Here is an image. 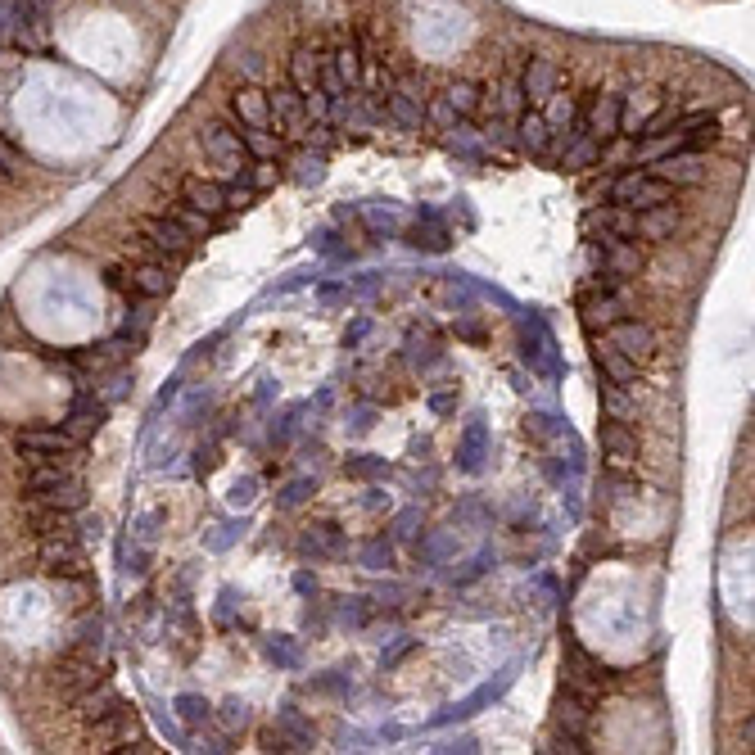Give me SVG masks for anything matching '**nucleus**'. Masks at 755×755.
Listing matches in <instances>:
<instances>
[{"instance_id":"obj_11","label":"nucleus","mask_w":755,"mask_h":755,"mask_svg":"<svg viewBox=\"0 0 755 755\" xmlns=\"http://www.w3.org/2000/svg\"><path fill=\"white\" fill-rule=\"evenodd\" d=\"M267 114H272V123L290 127V136H303V127H312L308 114H303V95L294 91V86H276V91H267Z\"/></svg>"},{"instance_id":"obj_40","label":"nucleus","mask_w":755,"mask_h":755,"mask_svg":"<svg viewBox=\"0 0 755 755\" xmlns=\"http://www.w3.org/2000/svg\"><path fill=\"white\" fill-rule=\"evenodd\" d=\"M263 652H267V661L285 665V670H294V665H299V647H294L290 638H263Z\"/></svg>"},{"instance_id":"obj_34","label":"nucleus","mask_w":755,"mask_h":755,"mask_svg":"<svg viewBox=\"0 0 755 755\" xmlns=\"http://www.w3.org/2000/svg\"><path fill=\"white\" fill-rule=\"evenodd\" d=\"M606 245H611V276L615 281L642 272V249L638 245H624V240H606Z\"/></svg>"},{"instance_id":"obj_61","label":"nucleus","mask_w":755,"mask_h":755,"mask_svg":"<svg viewBox=\"0 0 755 755\" xmlns=\"http://www.w3.org/2000/svg\"><path fill=\"white\" fill-rule=\"evenodd\" d=\"M294 588H299V593H317V579L303 570V575H294Z\"/></svg>"},{"instance_id":"obj_32","label":"nucleus","mask_w":755,"mask_h":755,"mask_svg":"<svg viewBox=\"0 0 755 755\" xmlns=\"http://www.w3.org/2000/svg\"><path fill=\"white\" fill-rule=\"evenodd\" d=\"M276 728H281V733L294 742V751H308L312 737H317V733H312V724H308V719H303L294 706H285L281 715H276Z\"/></svg>"},{"instance_id":"obj_29","label":"nucleus","mask_w":755,"mask_h":755,"mask_svg":"<svg viewBox=\"0 0 755 755\" xmlns=\"http://www.w3.org/2000/svg\"><path fill=\"white\" fill-rule=\"evenodd\" d=\"M127 719H132V706H114V710H104L100 719H91V742H114V737H123V728H127Z\"/></svg>"},{"instance_id":"obj_24","label":"nucleus","mask_w":755,"mask_h":755,"mask_svg":"<svg viewBox=\"0 0 755 755\" xmlns=\"http://www.w3.org/2000/svg\"><path fill=\"white\" fill-rule=\"evenodd\" d=\"M132 290L145 294V299H163V294L172 290V272H168V267H159V263L132 267Z\"/></svg>"},{"instance_id":"obj_37","label":"nucleus","mask_w":755,"mask_h":755,"mask_svg":"<svg viewBox=\"0 0 755 755\" xmlns=\"http://www.w3.org/2000/svg\"><path fill=\"white\" fill-rule=\"evenodd\" d=\"M412 245L425 249V254H439V249H448V227H439V222L412 227Z\"/></svg>"},{"instance_id":"obj_51","label":"nucleus","mask_w":755,"mask_h":755,"mask_svg":"<svg viewBox=\"0 0 755 755\" xmlns=\"http://www.w3.org/2000/svg\"><path fill=\"white\" fill-rule=\"evenodd\" d=\"M294 168H299V172H294V177H299L303 186H308V181H321V172H326V163H321L317 154H312V159H308V154H303V159L294 163Z\"/></svg>"},{"instance_id":"obj_7","label":"nucleus","mask_w":755,"mask_h":755,"mask_svg":"<svg viewBox=\"0 0 755 755\" xmlns=\"http://www.w3.org/2000/svg\"><path fill=\"white\" fill-rule=\"evenodd\" d=\"M606 344L620 349L624 358H633V362H647L656 353V335H652V326H642V321H611V326H606Z\"/></svg>"},{"instance_id":"obj_17","label":"nucleus","mask_w":755,"mask_h":755,"mask_svg":"<svg viewBox=\"0 0 755 755\" xmlns=\"http://www.w3.org/2000/svg\"><path fill=\"white\" fill-rule=\"evenodd\" d=\"M493 109H498V118H507V123H516L520 114L529 109V100H525V86H520V73H507L498 86H493Z\"/></svg>"},{"instance_id":"obj_4","label":"nucleus","mask_w":755,"mask_h":755,"mask_svg":"<svg viewBox=\"0 0 755 755\" xmlns=\"http://www.w3.org/2000/svg\"><path fill=\"white\" fill-rule=\"evenodd\" d=\"M95 683H100V670H95V661H86V656H68V661H59L55 670H50V688H55V697L68 701V706H73L86 688H95Z\"/></svg>"},{"instance_id":"obj_54","label":"nucleus","mask_w":755,"mask_h":755,"mask_svg":"<svg viewBox=\"0 0 755 755\" xmlns=\"http://www.w3.org/2000/svg\"><path fill=\"white\" fill-rule=\"evenodd\" d=\"M602 398H606V407H611V416H624V412H629V398H624L615 385H602Z\"/></svg>"},{"instance_id":"obj_14","label":"nucleus","mask_w":755,"mask_h":755,"mask_svg":"<svg viewBox=\"0 0 755 755\" xmlns=\"http://www.w3.org/2000/svg\"><path fill=\"white\" fill-rule=\"evenodd\" d=\"M588 719H593V710H588V697H579V688H566L557 697V728L566 737H575V742H584L588 733Z\"/></svg>"},{"instance_id":"obj_1","label":"nucleus","mask_w":755,"mask_h":755,"mask_svg":"<svg viewBox=\"0 0 755 755\" xmlns=\"http://www.w3.org/2000/svg\"><path fill=\"white\" fill-rule=\"evenodd\" d=\"M611 199H615L620 208H633V213H642V208L670 204V199H674V186L638 168V172H624V177L615 181V186H611Z\"/></svg>"},{"instance_id":"obj_45","label":"nucleus","mask_w":755,"mask_h":755,"mask_svg":"<svg viewBox=\"0 0 755 755\" xmlns=\"http://www.w3.org/2000/svg\"><path fill=\"white\" fill-rule=\"evenodd\" d=\"M425 118H430V123H435L439 132H457V114H453V109H448V100H444V95L425 104Z\"/></svg>"},{"instance_id":"obj_6","label":"nucleus","mask_w":755,"mask_h":755,"mask_svg":"<svg viewBox=\"0 0 755 755\" xmlns=\"http://www.w3.org/2000/svg\"><path fill=\"white\" fill-rule=\"evenodd\" d=\"M199 145H204V154L218 163V168H227V172L245 168V145H240V132H231L227 123H208L204 132H199Z\"/></svg>"},{"instance_id":"obj_9","label":"nucleus","mask_w":755,"mask_h":755,"mask_svg":"<svg viewBox=\"0 0 755 755\" xmlns=\"http://www.w3.org/2000/svg\"><path fill=\"white\" fill-rule=\"evenodd\" d=\"M620 109H624V95H597L593 109H588L584 123H579V136H593L597 145L620 136Z\"/></svg>"},{"instance_id":"obj_56","label":"nucleus","mask_w":755,"mask_h":755,"mask_svg":"<svg viewBox=\"0 0 755 755\" xmlns=\"http://www.w3.org/2000/svg\"><path fill=\"white\" fill-rule=\"evenodd\" d=\"M77 647H100V620H82V629H77Z\"/></svg>"},{"instance_id":"obj_43","label":"nucleus","mask_w":755,"mask_h":755,"mask_svg":"<svg viewBox=\"0 0 755 755\" xmlns=\"http://www.w3.org/2000/svg\"><path fill=\"white\" fill-rule=\"evenodd\" d=\"M172 218H177L190 236H208V231H213V218H208V213H199V208H190V204H181Z\"/></svg>"},{"instance_id":"obj_5","label":"nucleus","mask_w":755,"mask_h":755,"mask_svg":"<svg viewBox=\"0 0 755 755\" xmlns=\"http://www.w3.org/2000/svg\"><path fill=\"white\" fill-rule=\"evenodd\" d=\"M141 240L168 258H186L190 245H195V236H190L177 218H141Z\"/></svg>"},{"instance_id":"obj_35","label":"nucleus","mask_w":755,"mask_h":755,"mask_svg":"<svg viewBox=\"0 0 755 755\" xmlns=\"http://www.w3.org/2000/svg\"><path fill=\"white\" fill-rule=\"evenodd\" d=\"M389 118H394L398 127H407V132H416V127H421V118H425V104H416V100H407V95L389 91Z\"/></svg>"},{"instance_id":"obj_25","label":"nucleus","mask_w":755,"mask_h":755,"mask_svg":"<svg viewBox=\"0 0 755 755\" xmlns=\"http://www.w3.org/2000/svg\"><path fill=\"white\" fill-rule=\"evenodd\" d=\"M444 100H448V109H453L457 118H475V114H480V104H484V86L480 82H466V77H462V82H453L444 91Z\"/></svg>"},{"instance_id":"obj_30","label":"nucleus","mask_w":755,"mask_h":755,"mask_svg":"<svg viewBox=\"0 0 755 755\" xmlns=\"http://www.w3.org/2000/svg\"><path fill=\"white\" fill-rule=\"evenodd\" d=\"M597 159H602V145H597L593 136H575V141L561 145V168H570V172L588 168V163H597Z\"/></svg>"},{"instance_id":"obj_60","label":"nucleus","mask_w":755,"mask_h":755,"mask_svg":"<svg viewBox=\"0 0 755 755\" xmlns=\"http://www.w3.org/2000/svg\"><path fill=\"white\" fill-rule=\"evenodd\" d=\"M412 647H416V642H412V638H407V642H398V647H394V652H389V656H385V661H380V665H385V670H394V665H398V661H403V656H407V652H412Z\"/></svg>"},{"instance_id":"obj_52","label":"nucleus","mask_w":755,"mask_h":755,"mask_svg":"<svg viewBox=\"0 0 755 755\" xmlns=\"http://www.w3.org/2000/svg\"><path fill=\"white\" fill-rule=\"evenodd\" d=\"M19 172H23V159H19V154H14L5 141H0V181H5V177H19Z\"/></svg>"},{"instance_id":"obj_31","label":"nucleus","mask_w":755,"mask_h":755,"mask_svg":"<svg viewBox=\"0 0 755 755\" xmlns=\"http://www.w3.org/2000/svg\"><path fill=\"white\" fill-rule=\"evenodd\" d=\"M331 59H335V73H340V82L353 91V86L362 82V59H358V46H353V41H335Z\"/></svg>"},{"instance_id":"obj_57","label":"nucleus","mask_w":755,"mask_h":755,"mask_svg":"<svg viewBox=\"0 0 755 755\" xmlns=\"http://www.w3.org/2000/svg\"><path fill=\"white\" fill-rule=\"evenodd\" d=\"M254 204V186H227V208H249Z\"/></svg>"},{"instance_id":"obj_55","label":"nucleus","mask_w":755,"mask_h":755,"mask_svg":"<svg viewBox=\"0 0 755 755\" xmlns=\"http://www.w3.org/2000/svg\"><path fill=\"white\" fill-rule=\"evenodd\" d=\"M484 136H489L493 145H516V136H511V123H507V118H498V123H489V132H484Z\"/></svg>"},{"instance_id":"obj_26","label":"nucleus","mask_w":755,"mask_h":755,"mask_svg":"<svg viewBox=\"0 0 755 755\" xmlns=\"http://www.w3.org/2000/svg\"><path fill=\"white\" fill-rule=\"evenodd\" d=\"M602 448L615 457V462H633V457H638V435L615 416V421L602 430Z\"/></svg>"},{"instance_id":"obj_3","label":"nucleus","mask_w":755,"mask_h":755,"mask_svg":"<svg viewBox=\"0 0 755 755\" xmlns=\"http://www.w3.org/2000/svg\"><path fill=\"white\" fill-rule=\"evenodd\" d=\"M14 444H19V453H28L32 462H59V457H73L77 448V439L68 435L64 425H59V430H46V425H32V430H19V439H14Z\"/></svg>"},{"instance_id":"obj_19","label":"nucleus","mask_w":755,"mask_h":755,"mask_svg":"<svg viewBox=\"0 0 755 755\" xmlns=\"http://www.w3.org/2000/svg\"><path fill=\"white\" fill-rule=\"evenodd\" d=\"M566 661H570V679H575V688H602L606 683V665L593 661V656H588L584 647H575V642L566 647Z\"/></svg>"},{"instance_id":"obj_2","label":"nucleus","mask_w":755,"mask_h":755,"mask_svg":"<svg viewBox=\"0 0 755 755\" xmlns=\"http://www.w3.org/2000/svg\"><path fill=\"white\" fill-rule=\"evenodd\" d=\"M41 566H46V575H59V579H86L91 561H86L82 543L73 538V529H64V534L41 538Z\"/></svg>"},{"instance_id":"obj_20","label":"nucleus","mask_w":755,"mask_h":755,"mask_svg":"<svg viewBox=\"0 0 755 755\" xmlns=\"http://www.w3.org/2000/svg\"><path fill=\"white\" fill-rule=\"evenodd\" d=\"M114 706H123V697H118V692L109 688V683H104V679L95 683V688H86L82 697L73 701V710H77V715L86 719V724H91V719H100L104 710H114Z\"/></svg>"},{"instance_id":"obj_46","label":"nucleus","mask_w":755,"mask_h":755,"mask_svg":"<svg viewBox=\"0 0 755 755\" xmlns=\"http://www.w3.org/2000/svg\"><path fill=\"white\" fill-rule=\"evenodd\" d=\"M344 471L353 475V480H376V475H389L385 457H358V462H349Z\"/></svg>"},{"instance_id":"obj_28","label":"nucleus","mask_w":755,"mask_h":755,"mask_svg":"<svg viewBox=\"0 0 755 755\" xmlns=\"http://www.w3.org/2000/svg\"><path fill=\"white\" fill-rule=\"evenodd\" d=\"M597 367L611 376V385H629V380L638 376V362L624 358V353L611 349V344H597Z\"/></svg>"},{"instance_id":"obj_33","label":"nucleus","mask_w":755,"mask_h":755,"mask_svg":"<svg viewBox=\"0 0 755 755\" xmlns=\"http://www.w3.org/2000/svg\"><path fill=\"white\" fill-rule=\"evenodd\" d=\"M240 145H245V154H254V159H276V154H281V136H272L267 127H240Z\"/></svg>"},{"instance_id":"obj_8","label":"nucleus","mask_w":755,"mask_h":755,"mask_svg":"<svg viewBox=\"0 0 755 755\" xmlns=\"http://www.w3.org/2000/svg\"><path fill=\"white\" fill-rule=\"evenodd\" d=\"M652 177L670 181L674 190H679V186H701V181H706V159H701L697 150L661 154V159H656V168H652Z\"/></svg>"},{"instance_id":"obj_39","label":"nucleus","mask_w":755,"mask_h":755,"mask_svg":"<svg viewBox=\"0 0 755 755\" xmlns=\"http://www.w3.org/2000/svg\"><path fill=\"white\" fill-rule=\"evenodd\" d=\"M480 453H484V425L475 416V425L466 430V444H462V471H480Z\"/></svg>"},{"instance_id":"obj_58","label":"nucleus","mask_w":755,"mask_h":755,"mask_svg":"<svg viewBox=\"0 0 755 755\" xmlns=\"http://www.w3.org/2000/svg\"><path fill=\"white\" fill-rule=\"evenodd\" d=\"M371 416H376V407H353L349 421H353V430H358V435H362V430H371Z\"/></svg>"},{"instance_id":"obj_50","label":"nucleus","mask_w":755,"mask_h":755,"mask_svg":"<svg viewBox=\"0 0 755 755\" xmlns=\"http://www.w3.org/2000/svg\"><path fill=\"white\" fill-rule=\"evenodd\" d=\"M367 606H362V597H344V602H340V620L344 624H367Z\"/></svg>"},{"instance_id":"obj_49","label":"nucleus","mask_w":755,"mask_h":755,"mask_svg":"<svg viewBox=\"0 0 755 755\" xmlns=\"http://www.w3.org/2000/svg\"><path fill=\"white\" fill-rule=\"evenodd\" d=\"M245 724H249V706L245 701H227V706H222V728L236 733V728H245Z\"/></svg>"},{"instance_id":"obj_48","label":"nucleus","mask_w":755,"mask_h":755,"mask_svg":"<svg viewBox=\"0 0 755 755\" xmlns=\"http://www.w3.org/2000/svg\"><path fill=\"white\" fill-rule=\"evenodd\" d=\"M394 91L407 95V100H416V104H425V77H421V73H403V77L394 82Z\"/></svg>"},{"instance_id":"obj_23","label":"nucleus","mask_w":755,"mask_h":755,"mask_svg":"<svg viewBox=\"0 0 755 755\" xmlns=\"http://www.w3.org/2000/svg\"><path fill=\"white\" fill-rule=\"evenodd\" d=\"M679 227V204H656V208H642V218H638V231L647 240H661V236H670V231Z\"/></svg>"},{"instance_id":"obj_59","label":"nucleus","mask_w":755,"mask_h":755,"mask_svg":"<svg viewBox=\"0 0 755 755\" xmlns=\"http://www.w3.org/2000/svg\"><path fill=\"white\" fill-rule=\"evenodd\" d=\"M240 68H245L249 82H258V77H263V59H258V55H240Z\"/></svg>"},{"instance_id":"obj_36","label":"nucleus","mask_w":755,"mask_h":755,"mask_svg":"<svg viewBox=\"0 0 755 755\" xmlns=\"http://www.w3.org/2000/svg\"><path fill=\"white\" fill-rule=\"evenodd\" d=\"M59 484H68V475L59 471V462L55 466H37V471L23 480V493H28V498H41V493H55Z\"/></svg>"},{"instance_id":"obj_12","label":"nucleus","mask_w":755,"mask_h":755,"mask_svg":"<svg viewBox=\"0 0 755 755\" xmlns=\"http://www.w3.org/2000/svg\"><path fill=\"white\" fill-rule=\"evenodd\" d=\"M181 204L199 208V213H208V218H222V213H227V186L204 181V177H186L181 181Z\"/></svg>"},{"instance_id":"obj_10","label":"nucleus","mask_w":755,"mask_h":755,"mask_svg":"<svg viewBox=\"0 0 755 755\" xmlns=\"http://www.w3.org/2000/svg\"><path fill=\"white\" fill-rule=\"evenodd\" d=\"M104 412H109V403L104 398H95V394H77L73 398V407H68V416H64V430L77 439V444H86V439L95 435L104 425Z\"/></svg>"},{"instance_id":"obj_47","label":"nucleus","mask_w":755,"mask_h":755,"mask_svg":"<svg viewBox=\"0 0 755 755\" xmlns=\"http://www.w3.org/2000/svg\"><path fill=\"white\" fill-rule=\"evenodd\" d=\"M312 493H317V484H312V480H294V484H285L276 502H281V507H299V502H308Z\"/></svg>"},{"instance_id":"obj_15","label":"nucleus","mask_w":755,"mask_h":755,"mask_svg":"<svg viewBox=\"0 0 755 755\" xmlns=\"http://www.w3.org/2000/svg\"><path fill=\"white\" fill-rule=\"evenodd\" d=\"M520 86H525V100L529 104H543V100H552V91H557V64L552 59H529L525 64V73H520Z\"/></svg>"},{"instance_id":"obj_44","label":"nucleus","mask_w":755,"mask_h":755,"mask_svg":"<svg viewBox=\"0 0 755 755\" xmlns=\"http://www.w3.org/2000/svg\"><path fill=\"white\" fill-rule=\"evenodd\" d=\"M177 710H181V719H186V724H208V719H213V706H208L204 697H177Z\"/></svg>"},{"instance_id":"obj_53","label":"nucleus","mask_w":755,"mask_h":755,"mask_svg":"<svg viewBox=\"0 0 755 755\" xmlns=\"http://www.w3.org/2000/svg\"><path fill=\"white\" fill-rule=\"evenodd\" d=\"M416 525H421V511H403V516L394 520V534L398 538H416Z\"/></svg>"},{"instance_id":"obj_21","label":"nucleus","mask_w":755,"mask_h":755,"mask_svg":"<svg viewBox=\"0 0 755 755\" xmlns=\"http://www.w3.org/2000/svg\"><path fill=\"white\" fill-rule=\"evenodd\" d=\"M593 222L597 231H606V236H615V240H629V236H638V213L633 208H602V213H593Z\"/></svg>"},{"instance_id":"obj_62","label":"nucleus","mask_w":755,"mask_h":755,"mask_svg":"<svg viewBox=\"0 0 755 755\" xmlns=\"http://www.w3.org/2000/svg\"><path fill=\"white\" fill-rule=\"evenodd\" d=\"M453 403H457L453 394H435V398H430V407H435V412H453Z\"/></svg>"},{"instance_id":"obj_42","label":"nucleus","mask_w":755,"mask_h":755,"mask_svg":"<svg viewBox=\"0 0 755 755\" xmlns=\"http://www.w3.org/2000/svg\"><path fill=\"white\" fill-rule=\"evenodd\" d=\"M303 114H308V123H326V118H331V95L321 91V86H312V91L303 95Z\"/></svg>"},{"instance_id":"obj_18","label":"nucleus","mask_w":755,"mask_h":755,"mask_svg":"<svg viewBox=\"0 0 755 755\" xmlns=\"http://www.w3.org/2000/svg\"><path fill=\"white\" fill-rule=\"evenodd\" d=\"M231 109H236V118L245 127H267V123H272V114H267V91H258L254 82H249L245 91H236Z\"/></svg>"},{"instance_id":"obj_13","label":"nucleus","mask_w":755,"mask_h":755,"mask_svg":"<svg viewBox=\"0 0 755 755\" xmlns=\"http://www.w3.org/2000/svg\"><path fill=\"white\" fill-rule=\"evenodd\" d=\"M511 132H516V145H520L525 154H534V159H538V154H548V145H552V127H548V118L538 114L534 104H529L525 114H520L516 123H511Z\"/></svg>"},{"instance_id":"obj_41","label":"nucleus","mask_w":755,"mask_h":755,"mask_svg":"<svg viewBox=\"0 0 755 755\" xmlns=\"http://www.w3.org/2000/svg\"><path fill=\"white\" fill-rule=\"evenodd\" d=\"M362 566L367 570H389L394 566V548H389L385 538H371L367 548H362Z\"/></svg>"},{"instance_id":"obj_38","label":"nucleus","mask_w":755,"mask_h":755,"mask_svg":"<svg viewBox=\"0 0 755 755\" xmlns=\"http://www.w3.org/2000/svg\"><path fill=\"white\" fill-rule=\"evenodd\" d=\"M236 177H245V186H254V190H267V186H276V177H281V172H276L272 159H254L249 168H240Z\"/></svg>"},{"instance_id":"obj_27","label":"nucleus","mask_w":755,"mask_h":755,"mask_svg":"<svg viewBox=\"0 0 755 755\" xmlns=\"http://www.w3.org/2000/svg\"><path fill=\"white\" fill-rule=\"evenodd\" d=\"M290 86L299 95H308L312 86H317V50H312V46H299L290 55Z\"/></svg>"},{"instance_id":"obj_16","label":"nucleus","mask_w":755,"mask_h":755,"mask_svg":"<svg viewBox=\"0 0 755 755\" xmlns=\"http://www.w3.org/2000/svg\"><path fill=\"white\" fill-rule=\"evenodd\" d=\"M299 548L312 552V557H335V552H344V534H340V525L321 520V525H308V529H303Z\"/></svg>"},{"instance_id":"obj_22","label":"nucleus","mask_w":755,"mask_h":755,"mask_svg":"<svg viewBox=\"0 0 755 755\" xmlns=\"http://www.w3.org/2000/svg\"><path fill=\"white\" fill-rule=\"evenodd\" d=\"M620 312H624V299L615 290L593 294V299H584V326H588V331H597V326H611V321H620Z\"/></svg>"}]
</instances>
